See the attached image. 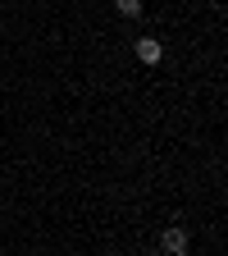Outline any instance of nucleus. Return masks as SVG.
I'll list each match as a JSON object with an SVG mask.
<instances>
[{"label": "nucleus", "instance_id": "nucleus-3", "mask_svg": "<svg viewBox=\"0 0 228 256\" xmlns=\"http://www.w3.org/2000/svg\"><path fill=\"white\" fill-rule=\"evenodd\" d=\"M114 10H119L123 18H137V14H142V0H114Z\"/></svg>", "mask_w": 228, "mask_h": 256}, {"label": "nucleus", "instance_id": "nucleus-1", "mask_svg": "<svg viewBox=\"0 0 228 256\" xmlns=\"http://www.w3.org/2000/svg\"><path fill=\"white\" fill-rule=\"evenodd\" d=\"M160 252L165 256H187V234L178 229V224H169V229L160 234Z\"/></svg>", "mask_w": 228, "mask_h": 256}, {"label": "nucleus", "instance_id": "nucleus-2", "mask_svg": "<svg viewBox=\"0 0 228 256\" xmlns=\"http://www.w3.org/2000/svg\"><path fill=\"white\" fill-rule=\"evenodd\" d=\"M137 60L142 64H160V60H165V42H160V37H137Z\"/></svg>", "mask_w": 228, "mask_h": 256}]
</instances>
